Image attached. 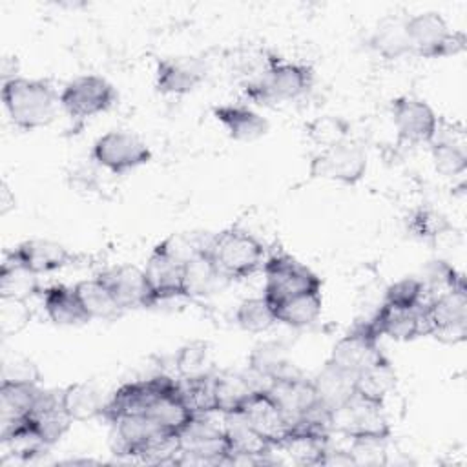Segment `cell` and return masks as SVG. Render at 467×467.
Wrapping results in <instances>:
<instances>
[{
  "mask_svg": "<svg viewBox=\"0 0 467 467\" xmlns=\"http://www.w3.org/2000/svg\"><path fill=\"white\" fill-rule=\"evenodd\" d=\"M330 431L348 440L390 438V425L383 414V405H376L356 394L330 414Z\"/></svg>",
  "mask_w": 467,
  "mask_h": 467,
  "instance_id": "obj_10",
  "label": "cell"
},
{
  "mask_svg": "<svg viewBox=\"0 0 467 467\" xmlns=\"http://www.w3.org/2000/svg\"><path fill=\"white\" fill-rule=\"evenodd\" d=\"M60 401L71 421H88L102 416L104 396L91 381H77L60 390Z\"/></svg>",
  "mask_w": 467,
  "mask_h": 467,
  "instance_id": "obj_29",
  "label": "cell"
},
{
  "mask_svg": "<svg viewBox=\"0 0 467 467\" xmlns=\"http://www.w3.org/2000/svg\"><path fill=\"white\" fill-rule=\"evenodd\" d=\"M316 73L310 64L283 60L274 53L266 71L259 78L243 82V91L255 104L288 102L308 93Z\"/></svg>",
  "mask_w": 467,
  "mask_h": 467,
  "instance_id": "obj_3",
  "label": "cell"
},
{
  "mask_svg": "<svg viewBox=\"0 0 467 467\" xmlns=\"http://www.w3.org/2000/svg\"><path fill=\"white\" fill-rule=\"evenodd\" d=\"M115 86L100 75H80L60 91V108L75 120L108 111L117 102Z\"/></svg>",
  "mask_w": 467,
  "mask_h": 467,
  "instance_id": "obj_9",
  "label": "cell"
},
{
  "mask_svg": "<svg viewBox=\"0 0 467 467\" xmlns=\"http://www.w3.org/2000/svg\"><path fill=\"white\" fill-rule=\"evenodd\" d=\"M368 323L379 337L387 336L394 341H412L420 336H427V325L421 306L407 310L381 303V306L368 319Z\"/></svg>",
  "mask_w": 467,
  "mask_h": 467,
  "instance_id": "obj_21",
  "label": "cell"
},
{
  "mask_svg": "<svg viewBox=\"0 0 467 467\" xmlns=\"http://www.w3.org/2000/svg\"><path fill=\"white\" fill-rule=\"evenodd\" d=\"M208 254L226 281H243L263 270L266 248L254 234L232 226L213 234L208 244Z\"/></svg>",
  "mask_w": 467,
  "mask_h": 467,
  "instance_id": "obj_2",
  "label": "cell"
},
{
  "mask_svg": "<svg viewBox=\"0 0 467 467\" xmlns=\"http://www.w3.org/2000/svg\"><path fill=\"white\" fill-rule=\"evenodd\" d=\"M405 20L401 16H385L374 27L368 36V46L385 60H396L405 55H410Z\"/></svg>",
  "mask_w": 467,
  "mask_h": 467,
  "instance_id": "obj_32",
  "label": "cell"
},
{
  "mask_svg": "<svg viewBox=\"0 0 467 467\" xmlns=\"http://www.w3.org/2000/svg\"><path fill=\"white\" fill-rule=\"evenodd\" d=\"M277 323L290 328H305L317 321L323 310V292H303L270 305Z\"/></svg>",
  "mask_w": 467,
  "mask_h": 467,
  "instance_id": "obj_28",
  "label": "cell"
},
{
  "mask_svg": "<svg viewBox=\"0 0 467 467\" xmlns=\"http://www.w3.org/2000/svg\"><path fill=\"white\" fill-rule=\"evenodd\" d=\"M42 305L51 323L58 327H78L91 321L75 286L62 283L42 288Z\"/></svg>",
  "mask_w": 467,
  "mask_h": 467,
  "instance_id": "obj_22",
  "label": "cell"
},
{
  "mask_svg": "<svg viewBox=\"0 0 467 467\" xmlns=\"http://www.w3.org/2000/svg\"><path fill=\"white\" fill-rule=\"evenodd\" d=\"M75 290L91 319H117L124 314L122 306L117 303L111 290L97 275L91 279L78 281Z\"/></svg>",
  "mask_w": 467,
  "mask_h": 467,
  "instance_id": "obj_33",
  "label": "cell"
},
{
  "mask_svg": "<svg viewBox=\"0 0 467 467\" xmlns=\"http://www.w3.org/2000/svg\"><path fill=\"white\" fill-rule=\"evenodd\" d=\"M354 374L327 361L323 368L312 378L323 409L332 414L334 410L343 407L354 396Z\"/></svg>",
  "mask_w": 467,
  "mask_h": 467,
  "instance_id": "obj_27",
  "label": "cell"
},
{
  "mask_svg": "<svg viewBox=\"0 0 467 467\" xmlns=\"http://www.w3.org/2000/svg\"><path fill=\"white\" fill-rule=\"evenodd\" d=\"M263 296L270 305L303 292L323 290L321 277L286 252L266 255Z\"/></svg>",
  "mask_w": 467,
  "mask_h": 467,
  "instance_id": "obj_6",
  "label": "cell"
},
{
  "mask_svg": "<svg viewBox=\"0 0 467 467\" xmlns=\"http://www.w3.org/2000/svg\"><path fill=\"white\" fill-rule=\"evenodd\" d=\"M144 414L150 420H153V423L159 429L171 432V434H179V436L197 418L181 390L179 379H173L170 376L166 378L164 385L155 394V398L151 400V403L148 405Z\"/></svg>",
  "mask_w": 467,
  "mask_h": 467,
  "instance_id": "obj_15",
  "label": "cell"
},
{
  "mask_svg": "<svg viewBox=\"0 0 467 467\" xmlns=\"http://www.w3.org/2000/svg\"><path fill=\"white\" fill-rule=\"evenodd\" d=\"M168 376L159 374L148 379H139V381H130L120 385L104 403L102 409V420L108 423L117 421L122 416L130 414H144L155 394L161 390Z\"/></svg>",
  "mask_w": 467,
  "mask_h": 467,
  "instance_id": "obj_19",
  "label": "cell"
},
{
  "mask_svg": "<svg viewBox=\"0 0 467 467\" xmlns=\"http://www.w3.org/2000/svg\"><path fill=\"white\" fill-rule=\"evenodd\" d=\"M389 438H354L350 440V454L356 465H381L387 463Z\"/></svg>",
  "mask_w": 467,
  "mask_h": 467,
  "instance_id": "obj_43",
  "label": "cell"
},
{
  "mask_svg": "<svg viewBox=\"0 0 467 467\" xmlns=\"http://www.w3.org/2000/svg\"><path fill=\"white\" fill-rule=\"evenodd\" d=\"M235 323L244 332L259 334V332H266L268 328H272V325H275L277 321H275L274 310H272L270 303L266 301V297L265 296H257V297L243 299L237 305Z\"/></svg>",
  "mask_w": 467,
  "mask_h": 467,
  "instance_id": "obj_36",
  "label": "cell"
},
{
  "mask_svg": "<svg viewBox=\"0 0 467 467\" xmlns=\"http://www.w3.org/2000/svg\"><path fill=\"white\" fill-rule=\"evenodd\" d=\"M427 336L458 345L467 337V285L451 288L421 305Z\"/></svg>",
  "mask_w": 467,
  "mask_h": 467,
  "instance_id": "obj_5",
  "label": "cell"
},
{
  "mask_svg": "<svg viewBox=\"0 0 467 467\" xmlns=\"http://www.w3.org/2000/svg\"><path fill=\"white\" fill-rule=\"evenodd\" d=\"M38 394V385L0 383V431L27 420Z\"/></svg>",
  "mask_w": 467,
  "mask_h": 467,
  "instance_id": "obj_31",
  "label": "cell"
},
{
  "mask_svg": "<svg viewBox=\"0 0 467 467\" xmlns=\"http://www.w3.org/2000/svg\"><path fill=\"white\" fill-rule=\"evenodd\" d=\"M42 379V374L38 367L18 354L4 356L2 359V372H0V383H16V385H38Z\"/></svg>",
  "mask_w": 467,
  "mask_h": 467,
  "instance_id": "obj_42",
  "label": "cell"
},
{
  "mask_svg": "<svg viewBox=\"0 0 467 467\" xmlns=\"http://www.w3.org/2000/svg\"><path fill=\"white\" fill-rule=\"evenodd\" d=\"M2 102L18 130L33 131L55 119L60 95L49 80L15 77L2 82Z\"/></svg>",
  "mask_w": 467,
  "mask_h": 467,
  "instance_id": "obj_1",
  "label": "cell"
},
{
  "mask_svg": "<svg viewBox=\"0 0 467 467\" xmlns=\"http://www.w3.org/2000/svg\"><path fill=\"white\" fill-rule=\"evenodd\" d=\"M410 55L421 58H447L465 49L467 38L462 31H452L441 15L423 11L405 20Z\"/></svg>",
  "mask_w": 467,
  "mask_h": 467,
  "instance_id": "obj_4",
  "label": "cell"
},
{
  "mask_svg": "<svg viewBox=\"0 0 467 467\" xmlns=\"http://www.w3.org/2000/svg\"><path fill=\"white\" fill-rule=\"evenodd\" d=\"M261 387L234 370H223L213 374V412L215 414H237L248 398Z\"/></svg>",
  "mask_w": 467,
  "mask_h": 467,
  "instance_id": "obj_25",
  "label": "cell"
},
{
  "mask_svg": "<svg viewBox=\"0 0 467 467\" xmlns=\"http://www.w3.org/2000/svg\"><path fill=\"white\" fill-rule=\"evenodd\" d=\"M11 210H15V195L9 190L7 182L2 181L0 182V215L9 213Z\"/></svg>",
  "mask_w": 467,
  "mask_h": 467,
  "instance_id": "obj_44",
  "label": "cell"
},
{
  "mask_svg": "<svg viewBox=\"0 0 467 467\" xmlns=\"http://www.w3.org/2000/svg\"><path fill=\"white\" fill-rule=\"evenodd\" d=\"M237 414H241L274 447V451L296 429V423L281 410L265 387L257 389Z\"/></svg>",
  "mask_w": 467,
  "mask_h": 467,
  "instance_id": "obj_12",
  "label": "cell"
},
{
  "mask_svg": "<svg viewBox=\"0 0 467 467\" xmlns=\"http://www.w3.org/2000/svg\"><path fill=\"white\" fill-rule=\"evenodd\" d=\"M40 292L38 275L5 254L0 265V297L29 301V297Z\"/></svg>",
  "mask_w": 467,
  "mask_h": 467,
  "instance_id": "obj_35",
  "label": "cell"
},
{
  "mask_svg": "<svg viewBox=\"0 0 467 467\" xmlns=\"http://www.w3.org/2000/svg\"><path fill=\"white\" fill-rule=\"evenodd\" d=\"M142 270L151 290L153 306L175 297H184V263L173 257L161 243L153 246Z\"/></svg>",
  "mask_w": 467,
  "mask_h": 467,
  "instance_id": "obj_17",
  "label": "cell"
},
{
  "mask_svg": "<svg viewBox=\"0 0 467 467\" xmlns=\"http://www.w3.org/2000/svg\"><path fill=\"white\" fill-rule=\"evenodd\" d=\"M206 78V64L193 55L164 57L155 64V89L162 95L192 93Z\"/></svg>",
  "mask_w": 467,
  "mask_h": 467,
  "instance_id": "obj_16",
  "label": "cell"
},
{
  "mask_svg": "<svg viewBox=\"0 0 467 467\" xmlns=\"http://www.w3.org/2000/svg\"><path fill=\"white\" fill-rule=\"evenodd\" d=\"M150 146L133 131L109 130L91 146V159L113 175H124L151 161Z\"/></svg>",
  "mask_w": 467,
  "mask_h": 467,
  "instance_id": "obj_8",
  "label": "cell"
},
{
  "mask_svg": "<svg viewBox=\"0 0 467 467\" xmlns=\"http://www.w3.org/2000/svg\"><path fill=\"white\" fill-rule=\"evenodd\" d=\"M0 71H2V82L4 80H11L15 77H20L18 75V62H16L15 57H4Z\"/></svg>",
  "mask_w": 467,
  "mask_h": 467,
  "instance_id": "obj_45",
  "label": "cell"
},
{
  "mask_svg": "<svg viewBox=\"0 0 467 467\" xmlns=\"http://www.w3.org/2000/svg\"><path fill=\"white\" fill-rule=\"evenodd\" d=\"M248 368L266 383L277 378L299 374V370L290 363L285 345L279 341H263L255 345L248 356Z\"/></svg>",
  "mask_w": 467,
  "mask_h": 467,
  "instance_id": "obj_30",
  "label": "cell"
},
{
  "mask_svg": "<svg viewBox=\"0 0 467 467\" xmlns=\"http://www.w3.org/2000/svg\"><path fill=\"white\" fill-rule=\"evenodd\" d=\"M427 301L425 286L420 277H401L394 283H390L385 290L383 303L398 308H420Z\"/></svg>",
  "mask_w": 467,
  "mask_h": 467,
  "instance_id": "obj_39",
  "label": "cell"
},
{
  "mask_svg": "<svg viewBox=\"0 0 467 467\" xmlns=\"http://www.w3.org/2000/svg\"><path fill=\"white\" fill-rule=\"evenodd\" d=\"M5 254L36 275L58 272L75 261V255L64 244L49 239L22 241Z\"/></svg>",
  "mask_w": 467,
  "mask_h": 467,
  "instance_id": "obj_20",
  "label": "cell"
},
{
  "mask_svg": "<svg viewBox=\"0 0 467 467\" xmlns=\"http://www.w3.org/2000/svg\"><path fill=\"white\" fill-rule=\"evenodd\" d=\"M31 321V308L24 299L0 297V334L4 339L22 332Z\"/></svg>",
  "mask_w": 467,
  "mask_h": 467,
  "instance_id": "obj_40",
  "label": "cell"
},
{
  "mask_svg": "<svg viewBox=\"0 0 467 467\" xmlns=\"http://www.w3.org/2000/svg\"><path fill=\"white\" fill-rule=\"evenodd\" d=\"M431 157L436 171L445 177L462 175L467 168V150H465V135L460 126L458 131L443 130L438 126L436 137L429 144Z\"/></svg>",
  "mask_w": 467,
  "mask_h": 467,
  "instance_id": "obj_24",
  "label": "cell"
},
{
  "mask_svg": "<svg viewBox=\"0 0 467 467\" xmlns=\"http://www.w3.org/2000/svg\"><path fill=\"white\" fill-rule=\"evenodd\" d=\"M368 159L365 148L350 137L321 148L308 164L312 179H327L345 186H356L367 173Z\"/></svg>",
  "mask_w": 467,
  "mask_h": 467,
  "instance_id": "obj_7",
  "label": "cell"
},
{
  "mask_svg": "<svg viewBox=\"0 0 467 467\" xmlns=\"http://www.w3.org/2000/svg\"><path fill=\"white\" fill-rule=\"evenodd\" d=\"M379 354V336L372 330L368 321H361L336 341L327 361L356 376Z\"/></svg>",
  "mask_w": 467,
  "mask_h": 467,
  "instance_id": "obj_14",
  "label": "cell"
},
{
  "mask_svg": "<svg viewBox=\"0 0 467 467\" xmlns=\"http://www.w3.org/2000/svg\"><path fill=\"white\" fill-rule=\"evenodd\" d=\"M407 230L421 241H436L443 234L451 232L452 226L447 217L434 208H418L407 219Z\"/></svg>",
  "mask_w": 467,
  "mask_h": 467,
  "instance_id": "obj_38",
  "label": "cell"
},
{
  "mask_svg": "<svg viewBox=\"0 0 467 467\" xmlns=\"http://www.w3.org/2000/svg\"><path fill=\"white\" fill-rule=\"evenodd\" d=\"M394 387H396V370L390 359L383 352L374 361H370L365 368H361L354 379V394L376 405H383L389 392Z\"/></svg>",
  "mask_w": 467,
  "mask_h": 467,
  "instance_id": "obj_26",
  "label": "cell"
},
{
  "mask_svg": "<svg viewBox=\"0 0 467 467\" xmlns=\"http://www.w3.org/2000/svg\"><path fill=\"white\" fill-rule=\"evenodd\" d=\"M221 279L223 277L217 272L206 248L184 263V274H182L184 297L210 296Z\"/></svg>",
  "mask_w": 467,
  "mask_h": 467,
  "instance_id": "obj_34",
  "label": "cell"
},
{
  "mask_svg": "<svg viewBox=\"0 0 467 467\" xmlns=\"http://www.w3.org/2000/svg\"><path fill=\"white\" fill-rule=\"evenodd\" d=\"M210 345L202 339L184 343L175 354V370L181 379L202 376L210 368Z\"/></svg>",
  "mask_w": 467,
  "mask_h": 467,
  "instance_id": "obj_37",
  "label": "cell"
},
{
  "mask_svg": "<svg viewBox=\"0 0 467 467\" xmlns=\"http://www.w3.org/2000/svg\"><path fill=\"white\" fill-rule=\"evenodd\" d=\"M97 277L106 283L124 312L153 306L151 290L142 268L135 265H117L102 270Z\"/></svg>",
  "mask_w": 467,
  "mask_h": 467,
  "instance_id": "obj_18",
  "label": "cell"
},
{
  "mask_svg": "<svg viewBox=\"0 0 467 467\" xmlns=\"http://www.w3.org/2000/svg\"><path fill=\"white\" fill-rule=\"evenodd\" d=\"M390 115L400 142L412 146L431 144L436 137L440 119L423 99L412 95L396 97L390 102Z\"/></svg>",
  "mask_w": 467,
  "mask_h": 467,
  "instance_id": "obj_11",
  "label": "cell"
},
{
  "mask_svg": "<svg viewBox=\"0 0 467 467\" xmlns=\"http://www.w3.org/2000/svg\"><path fill=\"white\" fill-rule=\"evenodd\" d=\"M308 137L319 146V148H328L332 144H337L345 139H348V124L332 115L317 117L306 126Z\"/></svg>",
  "mask_w": 467,
  "mask_h": 467,
  "instance_id": "obj_41",
  "label": "cell"
},
{
  "mask_svg": "<svg viewBox=\"0 0 467 467\" xmlns=\"http://www.w3.org/2000/svg\"><path fill=\"white\" fill-rule=\"evenodd\" d=\"M224 436L228 441V463L232 465H265L274 463V447L241 416L224 414Z\"/></svg>",
  "mask_w": 467,
  "mask_h": 467,
  "instance_id": "obj_13",
  "label": "cell"
},
{
  "mask_svg": "<svg viewBox=\"0 0 467 467\" xmlns=\"http://www.w3.org/2000/svg\"><path fill=\"white\" fill-rule=\"evenodd\" d=\"M212 113L234 140H255L270 128L261 113L244 104H219Z\"/></svg>",
  "mask_w": 467,
  "mask_h": 467,
  "instance_id": "obj_23",
  "label": "cell"
}]
</instances>
